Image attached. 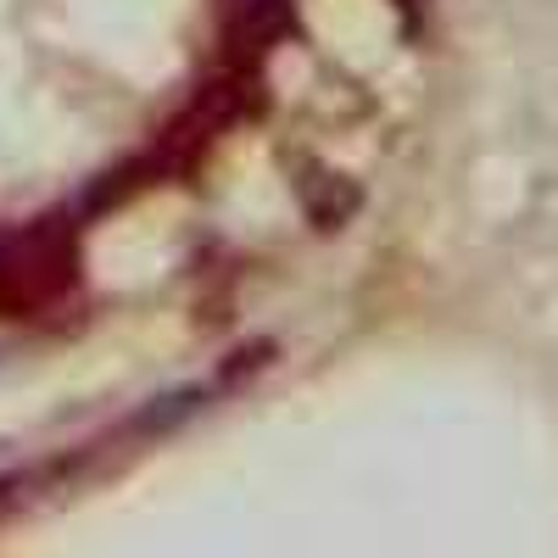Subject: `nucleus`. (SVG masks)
<instances>
[{
	"instance_id": "nucleus-1",
	"label": "nucleus",
	"mask_w": 558,
	"mask_h": 558,
	"mask_svg": "<svg viewBox=\"0 0 558 558\" xmlns=\"http://www.w3.org/2000/svg\"><path fill=\"white\" fill-rule=\"evenodd\" d=\"M73 279V246L62 229H12L0 235V313H28L39 302H57Z\"/></svg>"
}]
</instances>
